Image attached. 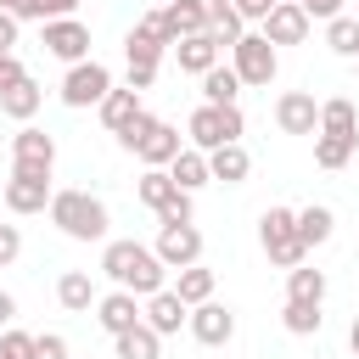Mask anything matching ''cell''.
Returning a JSON list of instances; mask_svg holds the SVG:
<instances>
[{"label": "cell", "mask_w": 359, "mask_h": 359, "mask_svg": "<svg viewBox=\"0 0 359 359\" xmlns=\"http://www.w3.org/2000/svg\"><path fill=\"white\" fill-rule=\"evenodd\" d=\"M56 168V140L34 123H22L11 135V174H50Z\"/></svg>", "instance_id": "cell-7"}, {"label": "cell", "mask_w": 359, "mask_h": 359, "mask_svg": "<svg viewBox=\"0 0 359 359\" xmlns=\"http://www.w3.org/2000/svg\"><path fill=\"white\" fill-rule=\"evenodd\" d=\"M151 252H157L168 269H185V264H196V258H202V230H196L191 219H185V224H163Z\"/></svg>", "instance_id": "cell-10"}, {"label": "cell", "mask_w": 359, "mask_h": 359, "mask_svg": "<svg viewBox=\"0 0 359 359\" xmlns=\"http://www.w3.org/2000/svg\"><path fill=\"white\" fill-rule=\"evenodd\" d=\"M101 269H107L112 286H123V292H135V297H151V292H163V280H168V264H163L151 247H140V241H107Z\"/></svg>", "instance_id": "cell-1"}, {"label": "cell", "mask_w": 359, "mask_h": 359, "mask_svg": "<svg viewBox=\"0 0 359 359\" xmlns=\"http://www.w3.org/2000/svg\"><path fill=\"white\" fill-rule=\"evenodd\" d=\"M236 90H241V79H236V67H208L202 73V101H213V107H224V101H236Z\"/></svg>", "instance_id": "cell-29"}, {"label": "cell", "mask_w": 359, "mask_h": 359, "mask_svg": "<svg viewBox=\"0 0 359 359\" xmlns=\"http://www.w3.org/2000/svg\"><path fill=\"white\" fill-rule=\"evenodd\" d=\"M230 67H236L241 84H269V79H275V45L247 28V34L230 45Z\"/></svg>", "instance_id": "cell-6"}, {"label": "cell", "mask_w": 359, "mask_h": 359, "mask_svg": "<svg viewBox=\"0 0 359 359\" xmlns=\"http://www.w3.org/2000/svg\"><path fill=\"white\" fill-rule=\"evenodd\" d=\"M180 280H174V292H180V303L185 309H196V303H208L213 297V269H202V258L196 264H185V269H174Z\"/></svg>", "instance_id": "cell-24"}, {"label": "cell", "mask_w": 359, "mask_h": 359, "mask_svg": "<svg viewBox=\"0 0 359 359\" xmlns=\"http://www.w3.org/2000/svg\"><path fill=\"white\" fill-rule=\"evenodd\" d=\"M191 219V191H174L163 208H157V224H185Z\"/></svg>", "instance_id": "cell-37"}, {"label": "cell", "mask_w": 359, "mask_h": 359, "mask_svg": "<svg viewBox=\"0 0 359 359\" xmlns=\"http://www.w3.org/2000/svg\"><path fill=\"white\" fill-rule=\"evenodd\" d=\"M331 230H337V219H331V208H303L297 213V236H303V247H320V241H331Z\"/></svg>", "instance_id": "cell-30"}, {"label": "cell", "mask_w": 359, "mask_h": 359, "mask_svg": "<svg viewBox=\"0 0 359 359\" xmlns=\"http://www.w3.org/2000/svg\"><path fill=\"white\" fill-rule=\"evenodd\" d=\"M258 34H264L269 45H303V39H309V11H303L297 0H275Z\"/></svg>", "instance_id": "cell-12"}, {"label": "cell", "mask_w": 359, "mask_h": 359, "mask_svg": "<svg viewBox=\"0 0 359 359\" xmlns=\"http://www.w3.org/2000/svg\"><path fill=\"white\" fill-rule=\"evenodd\" d=\"M202 6H208V11H219V6H230V0H202Z\"/></svg>", "instance_id": "cell-47"}, {"label": "cell", "mask_w": 359, "mask_h": 359, "mask_svg": "<svg viewBox=\"0 0 359 359\" xmlns=\"http://www.w3.org/2000/svg\"><path fill=\"white\" fill-rule=\"evenodd\" d=\"M174 62H180V73H208L213 62H219V39L213 34H185V39H174Z\"/></svg>", "instance_id": "cell-17"}, {"label": "cell", "mask_w": 359, "mask_h": 359, "mask_svg": "<svg viewBox=\"0 0 359 359\" xmlns=\"http://www.w3.org/2000/svg\"><path fill=\"white\" fill-rule=\"evenodd\" d=\"M247 168H252V157H247V146H241V140H230V146H213V151H208V174H213V180H224V185H241V180H247Z\"/></svg>", "instance_id": "cell-19"}, {"label": "cell", "mask_w": 359, "mask_h": 359, "mask_svg": "<svg viewBox=\"0 0 359 359\" xmlns=\"http://www.w3.org/2000/svg\"><path fill=\"white\" fill-rule=\"evenodd\" d=\"M185 325H191V337H196L202 348H224V342L236 337V314H230L224 303H213V297L196 303V309L185 314Z\"/></svg>", "instance_id": "cell-11"}, {"label": "cell", "mask_w": 359, "mask_h": 359, "mask_svg": "<svg viewBox=\"0 0 359 359\" xmlns=\"http://www.w3.org/2000/svg\"><path fill=\"white\" fill-rule=\"evenodd\" d=\"M191 146L196 151H213V146H230V140H241V129H247V118H241V107L236 101H224V107H213V101H202L196 112H191Z\"/></svg>", "instance_id": "cell-4"}, {"label": "cell", "mask_w": 359, "mask_h": 359, "mask_svg": "<svg viewBox=\"0 0 359 359\" xmlns=\"http://www.w3.org/2000/svg\"><path fill=\"white\" fill-rule=\"evenodd\" d=\"M163 22H168L174 39H185V34H208V6H202V0H163Z\"/></svg>", "instance_id": "cell-20"}, {"label": "cell", "mask_w": 359, "mask_h": 359, "mask_svg": "<svg viewBox=\"0 0 359 359\" xmlns=\"http://www.w3.org/2000/svg\"><path fill=\"white\" fill-rule=\"evenodd\" d=\"M17 79H28V73H22V62H17L11 50H0V90H11Z\"/></svg>", "instance_id": "cell-43"}, {"label": "cell", "mask_w": 359, "mask_h": 359, "mask_svg": "<svg viewBox=\"0 0 359 359\" xmlns=\"http://www.w3.org/2000/svg\"><path fill=\"white\" fill-rule=\"evenodd\" d=\"M174 191H180V185L168 180V168H146V174H140V185H135V196H140V202H146L151 213H157V208H163V202H168Z\"/></svg>", "instance_id": "cell-33"}, {"label": "cell", "mask_w": 359, "mask_h": 359, "mask_svg": "<svg viewBox=\"0 0 359 359\" xmlns=\"http://www.w3.org/2000/svg\"><path fill=\"white\" fill-rule=\"evenodd\" d=\"M230 6H236V11H241V22H264V17H269V6H275V0H230Z\"/></svg>", "instance_id": "cell-42"}, {"label": "cell", "mask_w": 359, "mask_h": 359, "mask_svg": "<svg viewBox=\"0 0 359 359\" xmlns=\"http://www.w3.org/2000/svg\"><path fill=\"white\" fill-rule=\"evenodd\" d=\"M286 297H297V303H320V297H325V275L292 264V269H286Z\"/></svg>", "instance_id": "cell-31"}, {"label": "cell", "mask_w": 359, "mask_h": 359, "mask_svg": "<svg viewBox=\"0 0 359 359\" xmlns=\"http://www.w3.org/2000/svg\"><path fill=\"white\" fill-rule=\"evenodd\" d=\"M28 359H67V337H56V331H39Z\"/></svg>", "instance_id": "cell-38"}, {"label": "cell", "mask_w": 359, "mask_h": 359, "mask_svg": "<svg viewBox=\"0 0 359 359\" xmlns=\"http://www.w3.org/2000/svg\"><path fill=\"white\" fill-rule=\"evenodd\" d=\"M0 202L11 213H45L50 208V174H11L6 191H0Z\"/></svg>", "instance_id": "cell-14"}, {"label": "cell", "mask_w": 359, "mask_h": 359, "mask_svg": "<svg viewBox=\"0 0 359 359\" xmlns=\"http://www.w3.org/2000/svg\"><path fill=\"white\" fill-rule=\"evenodd\" d=\"M320 135H359V112H353L348 95L320 101Z\"/></svg>", "instance_id": "cell-27"}, {"label": "cell", "mask_w": 359, "mask_h": 359, "mask_svg": "<svg viewBox=\"0 0 359 359\" xmlns=\"http://www.w3.org/2000/svg\"><path fill=\"white\" fill-rule=\"evenodd\" d=\"M185 314H191V309L180 303V292H174V286L151 292V297H146V309H140V320H146V325H151L157 337H174V331L185 325Z\"/></svg>", "instance_id": "cell-15"}, {"label": "cell", "mask_w": 359, "mask_h": 359, "mask_svg": "<svg viewBox=\"0 0 359 359\" xmlns=\"http://www.w3.org/2000/svg\"><path fill=\"white\" fill-rule=\"evenodd\" d=\"M275 123H280V135H320V101L309 90H286L275 101Z\"/></svg>", "instance_id": "cell-13"}, {"label": "cell", "mask_w": 359, "mask_h": 359, "mask_svg": "<svg viewBox=\"0 0 359 359\" xmlns=\"http://www.w3.org/2000/svg\"><path fill=\"white\" fill-rule=\"evenodd\" d=\"M280 320H286L292 337H314L325 314H320V303H297V297H286V314H280Z\"/></svg>", "instance_id": "cell-35"}, {"label": "cell", "mask_w": 359, "mask_h": 359, "mask_svg": "<svg viewBox=\"0 0 359 359\" xmlns=\"http://www.w3.org/2000/svg\"><path fill=\"white\" fill-rule=\"evenodd\" d=\"M353 67H359V56H353Z\"/></svg>", "instance_id": "cell-49"}, {"label": "cell", "mask_w": 359, "mask_h": 359, "mask_svg": "<svg viewBox=\"0 0 359 359\" xmlns=\"http://www.w3.org/2000/svg\"><path fill=\"white\" fill-rule=\"evenodd\" d=\"M258 241H264L269 264H280V269H292V264H303V258H309V247H303V236H297V213H292V208H269V213L258 219Z\"/></svg>", "instance_id": "cell-5"}, {"label": "cell", "mask_w": 359, "mask_h": 359, "mask_svg": "<svg viewBox=\"0 0 359 359\" xmlns=\"http://www.w3.org/2000/svg\"><path fill=\"white\" fill-rule=\"evenodd\" d=\"M118 146L135 151L146 168H168V163L180 157V129L163 123V118H151V112H135V123L118 129Z\"/></svg>", "instance_id": "cell-3"}, {"label": "cell", "mask_w": 359, "mask_h": 359, "mask_svg": "<svg viewBox=\"0 0 359 359\" xmlns=\"http://www.w3.org/2000/svg\"><path fill=\"white\" fill-rule=\"evenodd\" d=\"M73 11H79V0H17L11 6L17 22H50V17H73Z\"/></svg>", "instance_id": "cell-32"}, {"label": "cell", "mask_w": 359, "mask_h": 359, "mask_svg": "<svg viewBox=\"0 0 359 359\" xmlns=\"http://www.w3.org/2000/svg\"><path fill=\"white\" fill-rule=\"evenodd\" d=\"M39 101H45V90H39L34 79H17L11 90H0V112H6V118H17V123H28V118L39 112Z\"/></svg>", "instance_id": "cell-21"}, {"label": "cell", "mask_w": 359, "mask_h": 359, "mask_svg": "<svg viewBox=\"0 0 359 359\" xmlns=\"http://www.w3.org/2000/svg\"><path fill=\"white\" fill-rule=\"evenodd\" d=\"M353 146H359V135H314V163L320 168H348Z\"/></svg>", "instance_id": "cell-28"}, {"label": "cell", "mask_w": 359, "mask_h": 359, "mask_svg": "<svg viewBox=\"0 0 359 359\" xmlns=\"http://www.w3.org/2000/svg\"><path fill=\"white\" fill-rule=\"evenodd\" d=\"M129 34H140V39H151V45H163V50L174 45V34H168V22H163V11H146V17H140V22L129 28Z\"/></svg>", "instance_id": "cell-36"}, {"label": "cell", "mask_w": 359, "mask_h": 359, "mask_svg": "<svg viewBox=\"0 0 359 359\" xmlns=\"http://www.w3.org/2000/svg\"><path fill=\"white\" fill-rule=\"evenodd\" d=\"M348 348L359 353V314H353V325H348Z\"/></svg>", "instance_id": "cell-46"}, {"label": "cell", "mask_w": 359, "mask_h": 359, "mask_svg": "<svg viewBox=\"0 0 359 359\" xmlns=\"http://www.w3.org/2000/svg\"><path fill=\"white\" fill-rule=\"evenodd\" d=\"M11 6H17V0H0V11H11Z\"/></svg>", "instance_id": "cell-48"}, {"label": "cell", "mask_w": 359, "mask_h": 359, "mask_svg": "<svg viewBox=\"0 0 359 359\" xmlns=\"http://www.w3.org/2000/svg\"><path fill=\"white\" fill-rule=\"evenodd\" d=\"M56 303H62L67 314H90V303H95V286H90V275H84V269H67V275L56 280Z\"/></svg>", "instance_id": "cell-25"}, {"label": "cell", "mask_w": 359, "mask_h": 359, "mask_svg": "<svg viewBox=\"0 0 359 359\" xmlns=\"http://www.w3.org/2000/svg\"><path fill=\"white\" fill-rule=\"evenodd\" d=\"M17 252H22V230L17 224H0V269L17 264Z\"/></svg>", "instance_id": "cell-40"}, {"label": "cell", "mask_w": 359, "mask_h": 359, "mask_svg": "<svg viewBox=\"0 0 359 359\" xmlns=\"http://www.w3.org/2000/svg\"><path fill=\"white\" fill-rule=\"evenodd\" d=\"M95 320H101V331L107 337H118V331H129V325H140V303H135V292H107V297H95Z\"/></svg>", "instance_id": "cell-16"}, {"label": "cell", "mask_w": 359, "mask_h": 359, "mask_svg": "<svg viewBox=\"0 0 359 359\" xmlns=\"http://www.w3.org/2000/svg\"><path fill=\"white\" fill-rule=\"evenodd\" d=\"M325 45H331L337 56H359V17H342V11H337V17L325 22Z\"/></svg>", "instance_id": "cell-34"}, {"label": "cell", "mask_w": 359, "mask_h": 359, "mask_svg": "<svg viewBox=\"0 0 359 359\" xmlns=\"http://www.w3.org/2000/svg\"><path fill=\"white\" fill-rule=\"evenodd\" d=\"M45 50L73 67V62L90 56V28H84L79 17H50V22H45Z\"/></svg>", "instance_id": "cell-9"}, {"label": "cell", "mask_w": 359, "mask_h": 359, "mask_svg": "<svg viewBox=\"0 0 359 359\" xmlns=\"http://www.w3.org/2000/svg\"><path fill=\"white\" fill-rule=\"evenodd\" d=\"M297 6L309 11V22H314V17H320V22H331V17L342 11V0H297Z\"/></svg>", "instance_id": "cell-41"}, {"label": "cell", "mask_w": 359, "mask_h": 359, "mask_svg": "<svg viewBox=\"0 0 359 359\" xmlns=\"http://www.w3.org/2000/svg\"><path fill=\"white\" fill-rule=\"evenodd\" d=\"M168 180L180 185V191H196V185H208L213 174H208V151H196V146H180V157L168 163Z\"/></svg>", "instance_id": "cell-22"}, {"label": "cell", "mask_w": 359, "mask_h": 359, "mask_svg": "<svg viewBox=\"0 0 359 359\" xmlns=\"http://www.w3.org/2000/svg\"><path fill=\"white\" fill-rule=\"evenodd\" d=\"M129 90H151V79H157V62H163V45H151V39H140V34H129Z\"/></svg>", "instance_id": "cell-18"}, {"label": "cell", "mask_w": 359, "mask_h": 359, "mask_svg": "<svg viewBox=\"0 0 359 359\" xmlns=\"http://www.w3.org/2000/svg\"><path fill=\"white\" fill-rule=\"evenodd\" d=\"M50 224L73 241H101L107 236V202L90 191H50Z\"/></svg>", "instance_id": "cell-2"}, {"label": "cell", "mask_w": 359, "mask_h": 359, "mask_svg": "<svg viewBox=\"0 0 359 359\" xmlns=\"http://www.w3.org/2000/svg\"><path fill=\"white\" fill-rule=\"evenodd\" d=\"M135 112H140V90H107V95H101V123H107L112 135L129 129Z\"/></svg>", "instance_id": "cell-23"}, {"label": "cell", "mask_w": 359, "mask_h": 359, "mask_svg": "<svg viewBox=\"0 0 359 359\" xmlns=\"http://www.w3.org/2000/svg\"><path fill=\"white\" fill-rule=\"evenodd\" d=\"M11 45H17V17L0 11V50H11Z\"/></svg>", "instance_id": "cell-44"}, {"label": "cell", "mask_w": 359, "mask_h": 359, "mask_svg": "<svg viewBox=\"0 0 359 359\" xmlns=\"http://www.w3.org/2000/svg\"><path fill=\"white\" fill-rule=\"evenodd\" d=\"M107 90H112V73H107L101 62H90V56L73 62L67 79H62V101H67V107H101Z\"/></svg>", "instance_id": "cell-8"}, {"label": "cell", "mask_w": 359, "mask_h": 359, "mask_svg": "<svg viewBox=\"0 0 359 359\" xmlns=\"http://www.w3.org/2000/svg\"><path fill=\"white\" fill-rule=\"evenodd\" d=\"M11 320H17V297H11V292H0V325H11Z\"/></svg>", "instance_id": "cell-45"}, {"label": "cell", "mask_w": 359, "mask_h": 359, "mask_svg": "<svg viewBox=\"0 0 359 359\" xmlns=\"http://www.w3.org/2000/svg\"><path fill=\"white\" fill-rule=\"evenodd\" d=\"M28 353H34V337L28 331H6L0 337V359H28Z\"/></svg>", "instance_id": "cell-39"}, {"label": "cell", "mask_w": 359, "mask_h": 359, "mask_svg": "<svg viewBox=\"0 0 359 359\" xmlns=\"http://www.w3.org/2000/svg\"><path fill=\"white\" fill-rule=\"evenodd\" d=\"M112 342H118V359H157V353H163V337H157L146 320L129 325V331H118Z\"/></svg>", "instance_id": "cell-26"}]
</instances>
